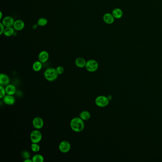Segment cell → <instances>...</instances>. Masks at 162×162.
<instances>
[{
	"label": "cell",
	"mask_w": 162,
	"mask_h": 162,
	"mask_svg": "<svg viewBox=\"0 0 162 162\" xmlns=\"http://www.w3.org/2000/svg\"><path fill=\"white\" fill-rule=\"evenodd\" d=\"M21 155H22V157L24 158L25 159H27L30 158V153L27 151H23L22 152Z\"/></svg>",
	"instance_id": "24"
},
{
	"label": "cell",
	"mask_w": 162,
	"mask_h": 162,
	"mask_svg": "<svg viewBox=\"0 0 162 162\" xmlns=\"http://www.w3.org/2000/svg\"><path fill=\"white\" fill-rule=\"evenodd\" d=\"M25 27V23L23 20H17L14 23L13 28L15 31H20L23 30Z\"/></svg>",
	"instance_id": "10"
},
{
	"label": "cell",
	"mask_w": 162,
	"mask_h": 162,
	"mask_svg": "<svg viewBox=\"0 0 162 162\" xmlns=\"http://www.w3.org/2000/svg\"><path fill=\"white\" fill-rule=\"evenodd\" d=\"M0 26H1V31H0V35H1L3 34L4 33V29L5 28V27L3 25V23L1 22L0 23Z\"/></svg>",
	"instance_id": "26"
},
{
	"label": "cell",
	"mask_w": 162,
	"mask_h": 162,
	"mask_svg": "<svg viewBox=\"0 0 162 162\" xmlns=\"http://www.w3.org/2000/svg\"><path fill=\"white\" fill-rule=\"evenodd\" d=\"M3 101L7 105H12L15 102V99L13 95H7L3 97Z\"/></svg>",
	"instance_id": "11"
},
{
	"label": "cell",
	"mask_w": 162,
	"mask_h": 162,
	"mask_svg": "<svg viewBox=\"0 0 162 162\" xmlns=\"http://www.w3.org/2000/svg\"><path fill=\"white\" fill-rule=\"evenodd\" d=\"M91 113L88 111H83L80 113V118L83 120H88L91 118Z\"/></svg>",
	"instance_id": "19"
},
{
	"label": "cell",
	"mask_w": 162,
	"mask_h": 162,
	"mask_svg": "<svg viewBox=\"0 0 162 162\" xmlns=\"http://www.w3.org/2000/svg\"><path fill=\"white\" fill-rule=\"evenodd\" d=\"M56 70L57 71V73L58 75L62 74L64 71V69L63 67L62 66H59L56 69Z\"/></svg>",
	"instance_id": "25"
},
{
	"label": "cell",
	"mask_w": 162,
	"mask_h": 162,
	"mask_svg": "<svg viewBox=\"0 0 162 162\" xmlns=\"http://www.w3.org/2000/svg\"><path fill=\"white\" fill-rule=\"evenodd\" d=\"M45 78L49 81L55 80L58 78V74L57 73L56 69L54 68H48L45 71L44 73Z\"/></svg>",
	"instance_id": "2"
},
{
	"label": "cell",
	"mask_w": 162,
	"mask_h": 162,
	"mask_svg": "<svg viewBox=\"0 0 162 162\" xmlns=\"http://www.w3.org/2000/svg\"><path fill=\"white\" fill-rule=\"evenodd\" d=\"M14 28H12V27H5L3 34L5 36L9 37L12 36L14 34Z\"/></svg>",
	"instance_id": "17"
},
{
	"label": "cell",
	"mask_w": 162,
	"mask_h": 162,
	"mask_svg": "<svg viewBox=\"0 0 162 162\" xmlns=\"http://www.w3.org/2000/svg\"><path fill=\"white\" fill-rule=\"evenodd\" d=\"M14 22L15 20L12 17L7 16L3 18L1 23L5 27H13Z\"/></svg>",
	"instance_id": "7"
},
{
	"label": "cell",
	"mask_w": 162,
	"mask_h": 162,
	"mask_svg": "<svg viewBox=\"0 0 162 162\" xmlns=\"http://www.w3.org/2000/svg\"><path fill=\"white\" fill-rule=\"evenodd\" d=\"M48 22V21L47 19L44 18H41L38 20L37 25L39 26L43 27L47 25Z\"/></svg>",
	"instance_id": "21"
},
{
	"label": "cell",
	"mask_w": 162,
	"mask_h": 162,
	"mask_svg": "<svg viewBox=\"0 0 162 162\" xmlns=\"http://www.w3.org/2000/svg\"><path fill=\"white\" fill-rule=\"evenodd\" d=\"M95 103L98 107L104 108L108 105L109 99L105 96H98L95 99Z\"/></svg>",
	"instance_id": "5"
},
{
	"label": "cell",
	"mask_w": 162,
	"mask_h": 162,
	"mask_svg": "<svg viewBox=\"0 0 162 162\" xmlns=\"http://www.w3.org/2000/svg\"><path fill=\"white\" fill-rule=\"evenodd\" d=\"M33 126L37 129H40L43 127L44 122L43 119L40 117H35L33 121Z\"/></svg>",
	"instance_id": "8"
},
{
	"label": "cell",
	"mask_w": 162,
	"mask_h": 162,
	"mask_svg": "<svg viewBox=\"0 0 162 162\" xmlns=\"http://www.w3.org/2000/svg\"><path fill=\"white\" fill-rule=\"evenodd\" d=\"M38 130H34L31 132L30 135L31 140L33 143H39L42 139V134Z\"/></svg>",
	"instance_id": "3"
},
{
	"label": "cell",
	"mask_w": 162,
	"mask_h": 162,
	"mask_svg": "<svg viewBox=\"0 0 162 162\" xmlns=\"http://www.w3.org/2000/svg\"><path fill=\"white\" fill-rule=\"evenodd\" d=\"M71 148V146L69 143L67 141H63L60 143L59 146V148L61 152L63 153H67L69 152Z\"/></svg>",
	"instance_id": "6"
},
{
	"label": "cell",
	"mask_w": 162,
	"mask_h": 162,
	"mask_svg": "<svg viewBox=\"0 0 162 162\" xmlns=\"http://www.w3.org/2000/svg\"><path fill=\"white\" fill-rule=\"evenodd\" d=\"M38 58L39 61H40L42 63L46 62V61H47L48 60H49V53L45 50L41 51L39 54Z\"/></svg>",
	"instance_id": "13"
},
{
	"label": "cell",
	"mask_w": 162,
	"mask_h": 162,
	"mask_svg": "<svg viewBox=\"0 0 162 162\" xmlns=\"http://www.w3.org/2000/svg\"><path fill=\"white\" fill-rule=\"evenodd\" d=\"M25 162H33V160L30 159V158L27 159H25L24 160Z\"/></svg>",
	"instance_id": "27"
},
{
	"label": "cell",
	"mask_w": 162,
	"mask_h": 162,
	"mask_svg": "<svg viewBox=\"0 0 162 162\" xmlns=\"http://www.w3.org/2000/svg\"><path fill=\"white\" fill-rule=\"evenodd\" d=\"M31 149L33 152L37 153L40 150V146L38 143H32L31 145Z\"/></svg>",
	"instance_id": "22"
},
{
	"label": "cell",
	"mask_w": 162,
	"mask_h": 162,
	"mask_svg": "<svg viewBox=\"0 0 162 162\" xmlns=\"http://www.w3.org/2000/svg\"><path fill=\"white\" fill-rule=\"evenodd\" d=\"M6 92L7 95H14L16 92V87L12 84H9L5 87Z\"/></svg>",
	"instance_id": "16"
},
{
	"label": "cell",
	"mask_w": 162,
	"mask_h": 162,
	"mask_svg": "<svg viewBox=\"0 0 162 162\" xmlns=\"http://www.w3.org/2000/svg\"><path fill=\"white\" fill-rule=\"evenodd\" d=\"M115 17L112 14L106 13L103 15V20L108 25H112L115 22Z\"/></svg>",
	"instance_id": "9"
},
{
	"label": "cell",
	"mask_w": 162,
	"mask_h": 162,
	"mask_svg": "<svg viewBox=\"0 0 162 162\" xmlns=\"http://www.w3.org/2000/svg\"><path fill=\"white\" fill-rule=\"evenodd\" d=\"M10 78L9 76L5 74L1 73L0 75V85L3 86H7L9 84Z\"/></svg>",
	"instance_id": "12"
},
{
	"label": "cell",
	"mask_w": 162,
	"mask_h": 162,
	"mask_svg": "<svg viewBox=\"0 0 162 162\" xmlns=\"http://www.w3.org/2000/svg\"><path fill=\"white\" fill-rule=\"evenodd\" d=\"M70 126L73 131L76 132H80L83 130L85 127L84 120L80 117L73 118L70 121Z\"/></svg>",
	"instance_id": "1"
},
{
	"label": "cell",
	"mask_w": 162,
	"mask_h": 162,
	"mask_svg": "<svg viewBox=\"0 0 162 162\" xmlns=\"http://www.w3.org/2000/svg\"><path fill=\"white\" fill-rule=\"evenodd\" d=\"M112 14L115 19H119L123 17V12L120 8H115L112 11Z\"/></svg>",
	"instance_id": "15"
},
{
	"label": "cell",
	"mask_w": 162,
	"mask_h": 162,
	"mask_svg": "<svg viewBox=\"0 0 162 162\" xmlns=\"http://www.w3.org/2000/svg\"><path fill=\"white\" fill-rule=\"evenodd\" d=\"M42 63L40 61H36L33 64V69L36 72L39 71L42 67Z\"/></svg>",
	"instance_id": "18"
},
{
	"label": "cell",
	"mask_w": 162,
	"mask_h": 162,
	"mask_svg": "<svg viewBox=\"0 0 162 162\" xmlns=\"http://www.w3.org/2000/svg\"><path fill=\"white\" fill-rule=\"evenodd\" d=\"M2 18H3V14H2V12H0V19L1 20V19H2Z\"/></svg>",
	"instance_id": "29"
},
{
	"label": "cell",
	"mask_w": 162,
	"mask_h": 162,
	"mask_svg": "<svg viewBox=\"0 0 162 162\" xmlns=\"http://www.w3.org/2000/svg\"><path fill=\"white\" fill-rule=\"evenodd\" d=\"M32 160L33 162H43L44 157L41 155L37 154L33 157Z\"/></svg>",
	"instance_id": "20"
},
{
	"label": "cell",
	"mask_w": 162,
	"mask_h": 162,
	"mask_svg": "<svg viewBox=\"0 0 162 162\" xmlns=\"http://www.w3.org/2000/svg\"><path fill=\"white\" fill-rule=\"evenodd\" d=\"M75 64L78 68H83L85 67L86 61L83 58L78 57L75 60Z\"/></svg>",
	"instance_id": "14"
},
{
	"label": "cell",
	"mask_w": 162,
	"mask_h": 162,
	"mask_svg": "<svg viewBox=\"0 0 162 162\" xmlns=\"http://www.w3.org/2000/svg\"><path fill=\"white\" fill-rule=\"evenodd\" d=\"M85 68L88 71L90 72H94L96 71L98 69L99 64L95 60H88V61H86Z\"/></svg>",
	"instance_id": "4"
},
{
	"label": "cell",
	"mask_w": 162,
	"mask_h": 162,
	"mask_svg": "<svg viewBox=\"0 0 162 162\" xmlns=\"http://www.w3.org/2000/svg\"><path fill=\"white\" fill-rule=\"evenodd\" d=\"M38 25H34L33 26V28L34 29H36L37 28V27H38Z\"/></svg>",
	"instance_id": "28"
},
{
	"label": "cell",
	"mask_w": 162,
	"mask_h": 162,
	"mask_svg": "<svg viewBox=\"0 0 162 162\" xmlns=\"http://www.w3.org/2000/svg\"><path fill=\"white\" fill-rule=\"evenodd\" d=\"M0 90H1V92H0V98L2 99L5 96L6 94V92L5 88H4V86H3L1 85L0 86Z\"/></svg>",
	"instance_id": "23"
}]
</instances>
